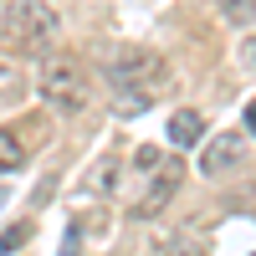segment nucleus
<instances>
[{
  "instance_id": "0eeeda50",
  "label": "nucleus",
  "mask_w": 256,
  "mask_h": 256,
  "mask_svg": "<svg viewBox=\"0 0 256 256\" xmlns=\"http://www.w3.org/2000/svg\"><path fill=\"white\" fill-rule=\"evenodd\" d=\"M159 256H205V241L190 236V230H169L159 241Z\"/></svg>"
},
{
  "instance_id": "39448f33",
  "label": "nucleus",
  "mask_w": 256,
  "mask_h": 256,
  "mask_svg": "<svg viewBox=\"0 0 256 256\" xmlns=\"http://www.w3.org/2000/svg\"><path fill=\"white\" fill-rule=\"evenodd\" d=\"M241 159H246V138H241V134H216V138L205 144V154H200V169H205L210 180H220V174H230Z\"/></svg>"
},
{
  "instance_id": "4468645a",
  "label": "nucleus",
  "mask_w": 256,
  "mask_h": 256,
  "mask_svg": "<svg viewBox=\"0 0 256 256\" xmlns=\"http://www.w3.org/2000/svg\"><path fill=\"white\" fill-rule=\"evenodd\" d=\"M241 62H246V67L256 72V36H251V41H246V46H241Z\"/></svg>"
},
{
  "instance_id": "9d476101",
  "label": "nucleus",
  "mask_w": 256,
  "mask_h": 256,
  "mask_svg": "<svg viewBox=\"0 0 256 256\" xmlns=\"http://www.w3.org/2000/svg\"><path fill=\"white\" fill-rule=\"evenodd\" d=\"M31 241V220H20V226H10V230H0V256H10V251H20Z\"/></svg>"
},
{
  "instance_id": "f03ea898",
  "label": "nucleus",
  "mask_w": 256,
  "mask_h": 256,
  "mask_svg": "<svg viewBox=\"0 0 256 256\" xmlns=\"http://www.w3.org/2000/svg\"><path fill=\"white\" fill-rule=\"evenodd\" d=\"M41 98L56 113H82L88 108V72L77 56H46L41 62Z\"/></svg>"
},
{
  "instance_id": "f257e3e1",
  "label": "nucleus",
  "mask_w": 256,
  "mask_h": 256,
  "mask_svg": "<svg viewBox=\"0 0 256 256\" xmlns=\"http://www.w3.org/2000/svg\"><path fill=\"white\" fill-rule=\"evenodd\" d=\"M0 31H6L10 46L46 52L52 36H56V10L46 6V0H10L6 16H0Z\"/></svg>"
},
{
  "instance_id": "2eb2a0df",
  "label": "nucleus",
  "mask_w": 256,
  "mask_h": 256,
  "mask_svg": "<svg viewBox=\"0 0 256 256\" xmlns=\"http://www.w3.org/2000/svg\"><path fill=\"white\" fill-rule=\"evenodd\" d=\"M246 134L256 138V102H251V108H246Z\"/></svg>"
},
{
  "instance_id": "ddd939ff",
  "label": "nucleus",
  "mask_w": 256,
  "mask_h": 256,
  "mask_svg": "<svg viewBox=\"0 0 256 256\" xmlns=\"http://www.w3.org/2000/svg\"><path fill=\"white\" fill-rule=\"evenodd\" d=\"M16 88H20V72L10 62H0V92H16Z\"/></svg>"
},
{
  "instance_id": "1a4fd4ad",
  "label": "nucleus",
  "mask_w": 256,
  "mask_h": 256,
  "mask_svg": "<svg viewBox=\"0 0 256 256\" xmlns=\"http://www.w3.org/2000/svg\"><path fill=\"white\" fill-rule=\"evenodd\" d=\"M216 10L230 20V26H251L256 20V0H216Z\"/></svg>"
},
{
  "instance_id": "20e7f679",
  "label": "nucleus",
  "mask_w": 256,
  "mask_h": 256,
  "mask_svg": "<svg viewBox=\"0 0 256 256\" xmlns=\"http://www.w3.org/2000/svg\"><path fill=\"white\" fill-rule=\"evenodd\" d=\"M164 77V62L154 52H123L108 62V82L113 88H144V82H159Z\"/></svg>"
},
{
  "instance_id": "9b49d317",
  "label": "nucleus",
  "mask_w": 256,
  "mask_h": 256,
  "mask_svg": "<svg viewBox=\"0 0 256 256\" xmlns=\"http://www.w3.org/2000/svg\"><path fill=\"white\" fill-rule=\"evenodd\" d=\"M118 92V113H144L148 108V92L144 88H113Z\"/></svg>"
},
{
  "instance_id": "7ed1b4c3",
  "label": "nucleus",
  "mask_w": 256,
  "mask_h": 256,
  "mask_svg": "<svg viewBox=\"0 0 256 256\" xmlns=\"http://www.w3.org/2000/svg\"><path fill=\"white\" fill-rule=\"evenodd\" d=\"M180 180H184V169L174 164V159H159L154 169H148V190L138 195V205H134V216H159V210L174 200V190H180Z\"/></svg>"
},
{
  "instance_id": "6e6552de",
  "label": "nucleus",
  "mask_w": 256,
  "mask_h": 256,
  "mask_svg": "<svg viewBox=\"0 0 256 256\" xmlns=\"http://www.w3.org/2000/svg\"><path fill=\"white\" fill-rule=\"evenodd\" d=\"M20 164H26V144H20L10 128H0V174H10Z\"/></svg>"
},
{
  "instance_id": "423d86ee",
  "label": "nucleus",
  "mask_w": 256,
  "mask_h": 256,
  "mask_svg": "<svg viewBox=\"0 0 256 256\" xmlns=\"http://www.w3.org/2000/svg\"><path fill=\"white\" fill-rule=\"evenodd\" d=\"M200 138H205V118L195 108H180L174 118H169V144L174 148H195Z\"/></svg>"
},
{
  "instance_id": "f8f14e48",
  "label": "nucleus",
  "mask_w": 256,
  "mask_h": 256,
  "mask_svg": "<svg viewBox=\"0 0 256 256\" xmlns=\"http://www.w3.org/2000/svg\"><path fill=\"white\" fill-rule=\"evenodd\" d=\"M62 256H82V220L67 226V241H62Z\"/></svg>"
}]
</instances>
